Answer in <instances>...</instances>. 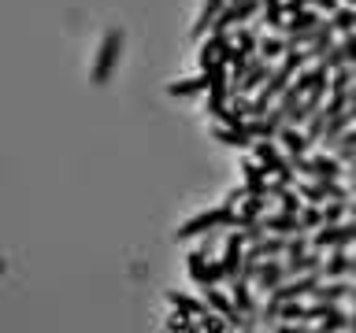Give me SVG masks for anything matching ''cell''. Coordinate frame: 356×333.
I'll use <instances>...</instances> for the list:
<instances>
[{"mask_svg": "<svg viewBox=\"0 0 356 333\" xmlns=\"http://www.w3.org/2000/svg\"><path fill=\"white\" fill-rule=\"evenodd\" d=\"M349 293V285L341 282V278H330V285H323V282H316V289H312V300H323V304H338V300Z\"/></svg>", "mask_w": 356, "mask_h": 333, "instance_id": "obj_20", "label": "cell"}, {"mask_svg": "<svg viewBox=\"0 0 356 333\" xmlns=\"http://www.w3.org/2000/svg\"><path fill=\"white\" fill-rule=\"evenodd\" d=\"M334 44V26H330V19H319V26L312 30V37H308V60H323V52H327Z\"/></svg>", "mask_w": 356, "mask_h": 333, "instance_id": "obj_14", "label": "cell"}, {"mask_svg": "<svg viewBox=\"0 0 356 333\" xmlns=\"http://www.w3.org/2000/svg\"><path fill=\"white\" fill-rule=\"evenodd\" d=\"M260 222H264V230H267V233H282V237H289V233H297V230H300V222H297L293 211H278V215H260Z\"/></svg>", "mask_w": 356, "mask_h": 333, "instance_id": "obj_16", "label": "cell"}, {"mask_svg": "<svg viewBox=\"0 0 356 333\" xmlns=\"http://www.w3.org/2000/svg\"><path fill=\"white\" fill-rule=\"evenodd\" d=\"M167 304H171L175 311H182V315H197V318H204L208 315V304H200V300H193V296H182V293H167Z\"/></svg>", "mask_w": 356, "mask_h": 333, "instance_id": "obj_22", "label": "cell"}, {"mask_svg": "<svg viewBox=\"0 0 356 333\" xmlns=\"http://www.w3.org/2000/svg\"><path fill=\"white\" fill-rule=\"evenodd\" d=\"M122 30H108L104 33V41H100V49H97V63H93V85H104L111 71L119 67V56H122Z\"/></svg>", "mask_w": 356, "mask_h": 333, "instance_id": "obj_3", "label": "cell"}, {"mask_svg": "<svg viewBox=\"0 0 356 333\" xmlns=\"http://www.w3.org/2000/svg\"><path fill=\"white\" fill-rule=\"evenodd\" d=\"M312 248H349V244H356V219L349 222H323V226H316V233H312Z\"/></svg>", "mask_w": 356, "mask_h": 333, "instance_id": "obj_4", "label": "cell"}, {"mask_svg": "<svg viewBox=\"0 0 356 333\" xmlns=\"http://www.w3.org/2000/svg\"><path fill=\"white\" fill-rule=\"evenodd\" d=\"M341 52H345V63H349V67H356V30L353 33H341Z\"/></svg>", "mask_w": 356, "mask_h": 333, "instance_id": "obj_35", "label": "cell"}, {"mask_svg": "<svg viewBox=\"0 0 356 333\" xmlns=\"http://www.w3.org/2000/svg\"><path fill=\"white\" fill-rule=\"evenodd\" d=\"M327 119H330V111L319 104V108L305 119V137H308V141H319V137H323V126H327Z\"/></svg>", "mask_w": 356, "mask_h": 333, "instance_id": "obj_26", "label": "cell"}, {"mask_svg": "<svg viewBox=\"0 0 356 333\" xmlns=\"http://www.w3.org/2000/svg\"><path fill=\"white\" fill-rule=\"evenodd\" d=\"M330 152H334V155H338V160H349V155L356 152V122H353V126H349V130H345V133H341V137H338V141H334V144H330Z\"/></svg>", "mask_w": 356, "mask_h": 333, "instance_id": "obj_29", "label": "cell"}, {"mask_svg": "<svg viewBox=\"0 0 356 333\" xmlns=\"http://www.w3.org/2000/svg\"><path fill=\"white\" fill-rule=\"evenodd\" d=\"M349 274H356V255H349Z\"/></svg>", "mask_w": 356, "mask_h": 333, "instance_id": "obj_42", "label": "cell"}, {"mask_svg": "<svg viewBox=\"0 0 356 333\" xmlns=\"http://www.w3.org/2000/svg\"><path fill=\"white\" fill-rule=\"evenodd\" d=\"M286 278H293V274H312V271H319L323 266V255L319 248H312V252H300V255H286Z\"/></svg>", "mask_w": 356, "mask_h": 333, "instance_id": "obj_15", "label": "cell"}, {"mask_svg": "<svg viewBox=\"0 0 356 333\" xmlns=\"http://www.w3.org/2000/svg\"><path fill=\"white\" fill-rule=\"evenodd\" d=\"M293 163V171L297 174H305V178H312V182H319V178H341V160L338 155H316V160H308V155H297V160H289Z\"/></svg>", "mask_w": 356, "mask_h": 333, "instance_id": "obj_5", "label": "cell"}, {"mask_svg": "<svg viewBox=\"0 0 356 333\" xmlns=\"http://www.w3.org/2000/svg\"><path fill=\"white\" fill-rule=\"evenodd\" d=\"M275 141L282 144V152L289 155V160H297V155H305V152H308V144H312V141L305 137V133H300V126H289V122H286V126L275 133Z\"/></svg>", "mask_w": 356, "mask_h": 333, "instance_id": "obj_9", "label": "cell"}, {"mask_svg": "<svg viewBox=\"0 0 356 333\" xmlns=\"http://www.w3.org/2000/svg\"><path fill=\"white\" fill-rule=\"evenodd\" d=\"M345 296H349V300H356V285H349V293H345Z\"/></svg>", "mask_w": 356, "mask_h": 333, "instance_id": "obj_43", "label": "cell"}, {"mask_svg": "<svg viewBox=\"0 0 356 333\" xmlns=\"http://www.w3.org/2000/svg\"><path fill=\"white\" fill-rule=\"evenodd\" d=\"M204 89H208V71L197 74V78H186V82H171L167 93L171 96H193V93H204Z\"/></svg>", "mask_w": 356, "mask_h": 333, "instance_id": "obj_24", "label": "cell"}, {"mask_svg": "<svg viewBox=\"0 0 356 333\" xmlns=\"http://www.w3.org/2000/svg\"><path fill=\"white\" fill-rule=\"evenodd\" d=\"M345 204H349V200H323V204H319L323 222H341L345 219Z\"/></svg>", "mask_w": 356, "mask_h": 333, "instance_id": "obj_34", "label": "cell"}, {"mask_svg": "<svg viewBox=\"0 0 356 333\" xmlns=\"http://www.w3.org/2000/svg\"><path fill=\"white\" fill-rule=\"evenodd\" d=\"M227 44H230V37H227V33H216V30H208V41H204V49H200V67L208 71L211 63H219V60H222V49H227Z\"/></svg>", "mask_w": 356, "mask_h": 333, "instance_id": "obj_17", "label": "cell"}, {"mask_svg": "<svg viewBox=\"0 0 356 333\" xmlns=\"http://www.w3.org/2000/svg\"><path fill=\"white\" fill-rule=\"evenodd\" d=\"M312 26H319V11L316 8H300V11H289V19H282V30L286 37H293V33H305Z\"/></svg>", "mask_w": 356, "mask_h": 333, "instance_id": "obj_12", "label": "cell"}, {"mask_svg": "<svg viewBox=\"0 0 356 333\" xmlns=\"http://www.w3.org/2000/svg\"><path fill=\"white\" fill-rule=\"evenodd\" d=\"M345 330H356V311L349 315V322H345Z\"/></svg>", "mask_w": 356, "mask_h": 333, "instance_id": "obj_41", "label": "cell"}, {"mask_svg": "<svg viewBox=\"0 0 356 333\" xmlns=\"http://www.w3.org/2000/svg\"><path fill=\"white\" fill-rule=\"evenodd\" d=\"M227 4V0H204V11H200V19H197V26H193V33L197 37H204L208 33V26H211V19L219 15V8Z\"/></svg>", "mask_w": 356, "mask_h": 333, "instance_id": "obj_30", "label": "cell"}, {"mask_svg": "<svg viewBox=\"0 0 356 333\" xmlns=\"http://www.w3.org/2000/svg\"><path fill=\"white\" fill-rule=\"evenodd\" d=\"M345 322H349V315H341L338 304H323V311H319V330H345Z\"/></svg>", "mask_w": 356, "mask_h": 333, "instance_id": "obj_27", "label": "cell"}, {"mask_svg": "<svg viewBox=\"0 0 356 333\" xmlns=\"http://www.w3.org/2000/svg\"><path fill=\"white\" fill-rule=\"evenodd\" d=\"M330 26H334V33H353L356 30V8H334L330 11Z\"/></svg>", "mask_w": 356, "mask_h": 333, "instance_id": "obj_25", "label": "cell"}, {"mask_svg": "<svg viewBox=\"0 0 356 333\" xmlns=\"http://www.w3.org/2000/svg\"><path fill=\"white\" fill-rule=\"evenodd\" d=\"M252 144H256V163L267 171V178H278V182H286V185L297 182L293 163H289V155L278 148L275 141H252Z\"/></svg>", "mask_w": 356, "mask_h": 333, "instance_id": "obj_2", "label": "cell"}, {"mask_svg": "<svg viewBox=\"0 0 356 333\" xmlns=\"http://www.w3.org/2000/svg\"><path fill=\"white\" fill-rule=\"evenodd\" d=\"M264 19H267V26L271 30H278L282 26V19H286V8H282V0H264Z\"/></svg>", "mask_w": 356, "mask_h": 333, "instance_id": "obj_33", "label": "cell"}, {"mask_svg": "<svg viewBox=\"0 0 356 333\" xmlns=\"http://www.w3.org/2000/svg\"><path fill=\"white\" fill-rule=\"evenodd\" d=\"M297 222H300V230H316V226H323V211H319V204H300V211H297Z\"/></svg>", "mask_w": 356, "mask_h": 333, "instance_id": "obj_32", "label": "cell"}, {"mask_svg": "<svg viewBox=\"0 0 356 333\" xmlns=\"http://www.w3.org/2000/svg\"><path fill=\"white\" fill-rule=\"evenodd\" d=\"M264 207H267V196H241V204H238V230L260 219Z\"/></svg>", "mask_w": 356, "mask_h": 333, "instance_id": "obj_19", "label": "cell"}, {"mask_svg": "<svg viewBox=\"0 0 356 333\" xmlns=\"http://www.w3.org/2000/svg\"><path fill=\"white\" fill-rule=\"evenodd\" d=\"M204 304L216 311L219 318H227V326H245V322L238 318V307H234L222 293H216V285H204Z\"/></svg>", "mask_w": 356, "mask_h": 333, "instance_id": "obj_10", "label": "cell"}, {"mask_svg": "<svg viewBox=\"0 0 356 333\" xmlns=\"http://www.w3.org/2000/svg\"><path fill=\"white\" fill-rule=\"evenodd\" d=\"M230 289H234V307L241 311L245 318H252L256 315V307H252V293H249V278H230Z\"/></svg>", "mask_w": 356, "mask_h": 333, "instance_id": "obj_21", "label": "cell"}, {"mask_svg": "<svg viewBox=\"0 0 356 333\" xmlns=\"http://www.w3.org/2000/svg\"><path fill=\"white\" fill-rule=\"evenodd\" d=\"M234 226H238V207H234L230 200H222L219 207H211V211H200L197 219L182 222L175 237H178V241H189V237H211L216 230H234Z\"/></svg>", "mask_w": 356, "mask_h": 333, "instance_id": "obj_1", "label": "cell"}, {"mask_svg": "<svg viewBox=\"0 0 356 333\" xmlns=\"http://www.w3.org/2000/svg\"><path fill=\"white\" fill-rule=\"evenodd\" d=\"M308 4H312V0H282L286 15H289V11H300V8H308Z\"/></svg>", "mask_w": 356, "mask_h": 333, "instance_id": "obj_36", "label": "cell"}, {"mask_svg": "<svg viewBox=\"0 0 356 333\" xmlns=\"http://www.w3.org/2000/svg\"><path fill=\"white\" fill-rule=\"evenodd\" d=\"M345 104H349V108H356V82L349 85V93H345Z\"/></svg>", "mask_w": 356, "mask_h": 333, "instance_id": "obj_38", "label": "cell"}, {"mask_svg": "<svg viewBox=\"0 0 356 333\" xmlns=\"http://www.w3.org/2000/svg\"><path fill=\"white\" fill-rule=\"evenodd\" d=\"M241 171H245V196H267V171L256 160H245L241 163Z\"/></svg>", "mask_w": 356, "mask_h": 333, "instance_id": "obj_13", "label": "cell"}, {"mask_svg": "<svg viewBox=\"0 0 356 333\" xmlns=\"http://www.w3.org/2000/svg\"><path fill=\"white\" fill-rule=\"evenodd\" d=\"M349 274V252L345 248H330V259H323V266H319V278H345Z\"/></svg>", "mask_w": 356, "mask_h": 333, "instance_id": "obj_18", "label": "cell"}, {"mask_svg": "<svg viewBox=\"0 0 356 333\" xmlns=\"http://www.w3.org/2000/svg\"><path fill=\"white\" fill-rule=\"evenodd\" d=\"M345 215H349V219H356V200H349V204H345Z\"/></svg>", "mask_w": 356, "mask_h": 333, "instance_id": "obj_39", "label": "cell"}, {"mask_svg": "<svg viewBox=\"0 0 356 333\" xmlns=\"http://www.w3.org/2000/svg\"><path fill=\"white\" fill-rule=\"evenodd\" d=\"M241 255H245V237H241V233H230L227 244H222V259H219V266H222V278H234V274H238Z\"/></svg>", "mask_w": 356, "mask_h": 333, "instance_id": "obj_8", "label": "cell"}, {"mask_svg": "<svg viewBox=\"0 0 356 333\" xmlns=\"http://www.w3.org/2000/svg\"><path fill=\"white\" fill-rule=\"evenodd\" d=\"M189 278L204 289L211 285V278H208V259H204V252H189Z\"/></svg>", "mask_w": 356, "mask_h": 333, "instance_id": "obj_28", "label": "cell"}, {"mask_svg": "<svg viewBox=\"0 0 356 333\" xmlns=\"http://www.w3.org/2000/svg\"><path fill=\"white\" fill-rule=\"evenodd\" d=\"M312 8H319V11H334V8H338V0H312Z\"/></svg>", "mask_w": 356, "mask_h": 333, "instance_id": "obj_37", "label": "cell"}, {"mask_svg": "<svg viewBox=\"0 0 356 333\" xmlns=\"http://www.w3.org/2000/svg\"><path fill=\"white\" fill-rule=\"evenodd\" d=\"M267 74H271V60L252 56L249 67H245V74H241V82L234 85V96H245V93H252V89H260V85L267 82Z\"/></svg>", "mask_w": 356, "mask_h": 333, "instance_id": "obj_6", "label": "cell"}, {"mask_svg": "<svg viewBox=\"0 0 356 333\" xmlns=\"http://www.w3.org/2000/svg\"><path fill=\"white\" fill-rule=\"evenodd\" d=\"M256 289H264V293H271L275 285L286 282V263L278 259V255H271V259H260L256 263V274H252Z\"/></svg>", "mask_w": 356, "mask_h": 333, "instance_id": "obj_7", "label": "cell"}, {"mask_svg": "<svg viewBox=\"0 0 356 333\" xmlns=\"http://www.w3.org/2000/svg\"><path fill=\"white\" fill-rule=\"evenodd\" d=\"M353 193H356V178H353Z\"/></svg>", "mask_w": 356, "mask_h": 333, "instance_id": "obj_44", "label": "cell"}, {"mask_svg": "<svg viewBox=\"0 0 356 333\" xmlns=\"http://www.w3.org/2000/svg\"><path fill=\"white\" fill-rule=\"evenodd\" d=\"M256 49H260L264 60H278V56L289 49V41L286 37H260V41H256Z\"/></svg>", "mask_w": 356, "mask_h": 333, "instance_id": "obj_31", "label": "cell"}, {"mask_svg": "<svg viewBox=\"0 0 356 333\" xmlns=\"http://www.w3.org/2000/svg\"><path fill=\"white\" fill-rule=\"evenodd\" d=\"M349 174H353V178H356V152H353V155H349Z\"/></svg>", "mask_w": 356, "mask_h": 333, "instance_id": "obj_40", "label": "cell"}, {"mask_svg": "<svg viewBox=\"0 0 356 333\" xmlns=\"http://www.w3.org/2000/svg\"><path fill=\"white\" fill-rule=\"evenodd\" d=\"M353 122H356V108H349V104H345L341 111H334V115L327 119V126H323V137H327L323 144H327V148H330V144L338 141L341 133H345V130L353 126Z\"/></svg>", "mask_w": 356, "mask_h": 333, "instance_id": "obj_11", "label": "cell"}, {"mask_svg": "<svg viewBox=\"0 0 356 333\" xmlns=\"http://www.w3.org/2000/svg\"><path fill=\"white\" fill-rule=\"evenodd\" d=\"M216 141L230 144V148H249V144H252L249 130H245L241 122H238V126H219V130H216Z\"/></svg>", "mask_w": 356, "mask_h": 333, "instance_id": "obj_23", "label": "cell"}]
</instances>
